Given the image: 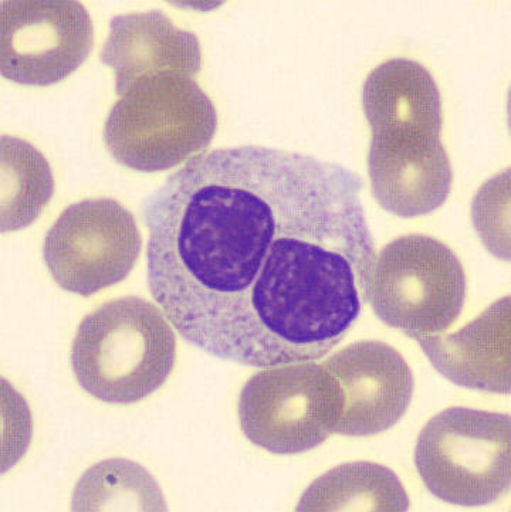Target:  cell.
Here are the masks:
<instances>
[{
	"label": "cell",
	"mask_w": 511,
	"mask_h": 512,
	"mask_svg": "<svg viewBox=\"0 0 511 512\" xmlns=\"http://www.w3.org/2000/svg\"><path fill=\"white\" fill-rule=\"evenodd\" d=\"M362 186L343 165L259 145L192 158L142 206L152 298L216 358H324L361 317L377 259Z\"/></svg>",
	"instance_id": "1"
},
{
	"label": "cell",
	"mask_w": 511,
	"mask_h": 512,
	"mask_svg": "<svg viewBox=\"0 0 511 512\" xmlns=\"http://www.w3.org/2000/svg\"><path fill=\"white\" fill-rule=\"evenodd\" d=\"M361 100L372 131L368 174L378 205L405 219L441 208L453 172L431 71L414 60L385 61L368 74Z\"/></svg>",
	"instance_id": "2"
},
{
	"label": "cell",
	"mask_w": 511,
	"mask_h": 512,
	"mask_svg": "<svg viewBox=\"0 0 511 512\" xmlns=\"http://www.w3.org/2000/svg\"><path fill=\"white\" fill-rule=\"evenodd\" d=\"M164 311L144 298L107 301L86 315L71 348L81 388L111 405H133L157 392L177 359V337Z\"/></svg>",
	"instance_id": "3"
},
{
	"label": "cell",
	"mask_w": 511,
	"mask_h": 512,
	"mask_svg": "<svg viewBox=\"0 0 511 512\" xmlns=\"http://www.w3.org/2000/svg\"><path fill=\"white\" fill-rule=\"evenodd\" d=\"M218 130V113L195 77L169 73L142 77L108 114L103 138L118 164L134 171H168L201 154Z\"/></svg>",
	"instance_id": "4"
},
{
	"label": "cell",
	"mask_w": 511,
	"mask_h": 512,
	"mask_svg": "<svg viewBox=\"0 0 511 512\" xmlns=\"http://www.w3.org/2000/svg\"><path fill=\"white\" fill-rule=\"evenodd\" d=\"M511 417L449 408L423 427L415 466L426 488L445 503L483 507L509 493Z\"/></svg>",
	"instance_id": "5"
},
{
	"label": "cell",
	"mask_w": 511,
	"mask_h": 512,
	"mask_svg": "<svg viewBox=\"0 0 511 512\" xmlns=\"http://www.w3.org/2000/svg\"><path fill=\"white\" fill-rule=\"evenodd\" d=\"M466 291L465 269L446 244L409 235L379 252L367 301L388 327L418 339L452 327L465 307Z\"/></svg>",
	"instance_id": "6"
},
{
	"label": "cell",
	"mask_w": 511,
	"mask_h": 512,
	"mask_svg": "<svg viewBox=\"0 0 511 512\" xmlns=\"http://www.w3.org/2000/svg\"><path fill=\"white\" fill-rule=\"evenodd\" d=\"M344 398L330 372L313 361L263 368L240 393V427L273 454L310 452L337 430Z\"/></svg>",
	"instance_id": "7"
},
{
	"label": "cell",
	"mask_w": 511,
	"mask_h": 512,
	"mask_svg": "<svg viewBox=\"0 0 511 512\" xmlns=\"http://www.w3.org/2000/svg\"><path fill=\"white\" fill-rule=\"evenodd\" d=\"M142 236L118 200L86 199L63 210L43 244L50 276L69 293L90 297L130 276Z\"/></svg>",
	"instance_id": "8"
},
{
	"label": "cell",
	"mask_w": 511,
	"mask_h": 512,
	"mask_svg": "<svg viewBox=\"0 0 511 512\" xmlns=\"http://www.w3.org/2000/svg\"><path fill=\"white\" fill-rule=\"evenodd\" d=\"M94 26L74 0H3L0 73L22 86L49 87L89 59Z\"/></svg>",
	"instance_id": "9"
},
{
	"label": "cell",
	"mask_w": 511,
	"mask_h": 512,
	"mask_svg": "<svg viewBox=\"0 0 511 512\" xmlns=\"http://www.w3.org/2000/svg\"><path fill=\"white\" fill-rule=\"evenodd\" d=\"M321 365L343 393V416L335 433L367 437L385 432L411 405L414 375L404 356L385 342H354Z\"/></svg>",
	"instance_id": "10"
},
{
	"label": "cell",
	"mask_w": 511,
	"mask_h": 512,
	"mask_svg": "<svg viewBox=\"0 0 511 512\" xmlns=\"http://www.w3.org/2000/svg\"><path fill=\"white\" fill-rule=\"evenodd\" d=\"M100 57L114 70L115 93L120 97L142 77L169 71L196 77L202 49L194 33L175 25L161 10H150L111 19Z\"/></svg>",
	"instance_id": "11"
},
{
	"label": "cell",
	"mask_w": 511,
	"mask_h": 512,
	"mask_svg": "<svg viewBox=\"0 0 511 512\" xmlns=\"http://www.w3.org/2000/svg\"><path fill=\"white\" fill-rule=\"evenodd\" d=\"M510 297L450 335L416 339L433 368L462 388L503 393L511 391Z\"/></svg>",
	"instance_id": "12"
},
{
	"label": "cell",
	"mask_w": 511,
	"mask_h": 512,
	"mask_svg": "<svg viewBox=\"0 0 511 512\" xmlns=\"http://www.w3.org/2000/svg\"><path fill=\"white\" fill-rule=\"evenodd\" d=\"M409 497L397 474L370 461L341 464L317 478L297 511L409 510Z\"/></svg>",
	"instance_id": "13"
},
{
	"label": "cell",
	"mask_w": 511,
	"mask_h": 512,
	"mask_svg": "<svg viewBox=\"0 0 511 512\" xmlns=\"http://www.w3.org/2000/svg\"><path fill=\"white\" fill-rule=\"evenodd\" d=\"M49 162L23 139L2 137V232L32 225L53 198Z\"/></svg>",
	"instance_id": "14"
}]
</instances>
